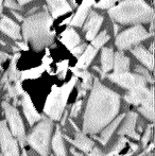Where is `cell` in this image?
Instances as JSON below:
<instances>
[{
	"mask_svg": "<svg viewBox=\"0 0 155 156\" xmlns=\"http://www.w3.org/2000/svg\"><path fill=\"white\" fill-rule=\"evenodd\" d=\"M121 98L114 90L95 79L83 119V133L93 135L117 117Z\"/></svg>",
	"mask_w": 155,
	"mask_h": 156,
	"instance_id": "cell-1",
	"label": "cell"
},
{
	"mask_svg": "<svg viewBox=\"0 0 155 156\" xmlns=\"http://www.w3.org/2000/svg\"><path fill=\"white\" fill-rule=\"evenodd\" d=\"M52 21L53 18L46 8L41 12L29 15L23 20V36L27 43L31 44L34 50H43L53 43L54 32L51 31Z\"/></svg>",
	"mask_w": 155,
	"mask_h": 156,
	"instance_id": "cell-2",
	"label": "cell"
},
{
	"mask_svg": "<svg viewBox=\"0 0 155 156\" xmlns=\"http://www.w3.org/2000/svg\"><path fill=\"white\" fill-rule=\"evenodd\" d=\"M111 18L121 25L147 23L153 20V9L143 0H123L108 10Z\"/></svg>",
	"mask_w": 155,
	"mask_h": 156,
	"instance_id": "cell-3",
	"label": "cell"
},
{
	"mask_svg": "<svg viewBox=\"0 0 155 156\" xmlns=\"http://www.w3.org/2000/svg\"><path fill=\"white\" fill-rule=\"evenodd\" d=\"M76 83H77V76H73L68 83L64 84L63 86L58 87L54 85L52 87L51 93L48 94L47 100L44 105V113L52 121L61 120V117L67 105L69 94L72 91Z\"/></svg>",
	"mask_w": 155,
	"mask_h": 156,
	"instance_id": "cell-4",
	"label": "cell"
},
{
	"mask_svg": "<svg viewBox=\"0 0 155 156\" xmlns=\"http://www.w3.org/2000/svg\"><path fill=\"white\" fill-rule=\"evenodd\" d=\"M51 131L52 120L49 117H41L38 123L27 136V144L41 156H49Z\"/></svg>",
	"mask_w": 155,
	"mask_h": 156,
	"instance_id": "cell-5",
	"label": "cell"
},
{
	"mask_svg": "<svg viewBox=\"0 0 155 156\" xmlns=\"http://www.w3.org/2000/svg\"><path fill=\"white\" fill-rule=\"evenodd\" d=\"M2 107L5 113L6 121L11 129V133L23 148L27 144V135H26L25 125H23V119L20 117V114L14 105H11L6 101L2 102Z\"/></svg>",
	"mask_w": 155,
	"mask_h": 156,
	"instance_id": "cell-6",
	"label": "cell"
},
{
	"mask_svg": "<svg viewBox=\"0 0 155 156\" xmlns=\"http://www.w3.org/2000/svg\"><path fill=\"white\" fill-rule=\"evenodd\" d=\"M150 35H152V33L148 32L143 26L137 25L120 33L115 43L117 48L121 51V50L130 49L132 48V46L141 43L143 41L147 39Z\"/></svg>",
	"mask_w": 155,
	"mask_h": 156,
	"instance_id": "cell-7",
	"label": "cell"
},
{
	"mask_svg": "<svg viewBox=\"0 0 155 156\" xmlns=\"http://www.w3.org/2000/svg\"><path fill=\"white\" fill-rule=\"evenodd\" d=\"M0 147L3 156H19L18 141L9 129L5 120L0 121Z\"/></svg>",
	"mask_w": 155,
	"mask_h": 156,
	"instance_id": "cell-8",
	"label": "cell"
},
{
	"mask_svg": "<svg viewBox=\"0 0 155 156\" xmlns=\"http://www.w3.org/2000/svg\"><path fill=\"white\" fill-rule=\"evenodd\" d=\"M112 82L116 83L119 86L123 87L126 89H131L135 86L139 85H147L148 81L145 76H140L138 73H130L129 71L126 72H120V73H112L108 74L107 76Z\"/></svg>",
	"mask_w": 155,
	"mask_h": 156,
	"instance_id": "cell-9",
	"label": "cell"
},
{
	"mask_svg": "<svg viewBox=\"0 0 155 156\" xmlns=\"http://www.w3.org/2000/svg\"><path fill=\"white\" fill-rule=\"evenodd\" d=\"M138 119V115L134 112H129L126 115L123 117V122H122L121 126L118 129L117 133L119 136H129V137L133 138L135 140H139L140 135L136 132L135 127H136V122Z\"/></svg>",
	"mask_w": 155,
	"mask_h": 156,
	"instance_id": "cell-10",
	"label": "cell"
},
{
	"mask_svg": "<svg viewBox=\"0 0 155 156\" xmlns=\"http://www.w3.org/2000/svg\"><path fill=\"white\" fill-rule=\"evenodd\" d=\"M152 94H153V88L148 89L146 85H139L129 89V93L124 96V100L130 104L139 106Z\"/></svg>",
	"mask_w": 155,
	"mask_h": 156,
	"instance_id": "cell-11",
	"label": "cell"
},
{
	"mask_svg": "<svg viewBox=\"0 0 155 156\" xmlns=\"http://www.w3.org/2000/svg\"><path fill=\"white\" fill-rule=\"evenodd\" d=\"M102 23H103V17L100 16L98 13H96L95 11H91L89 13L87 21L84 23V27H83V30L86 32L85 36H86L87 41H93V37L99 31Z\"/></svg>",
	"mask_w": 155,
	"mask_h": 156,
	"instance_id": "cell-12",
	"label": "cell"
},
{
	"mask_svg": "<svg viewBox=\"0 0 155 156\" xmlns=\"http://www.w3.org/2000/svg\"><path fill=\"white\" fill-rule=\"evenodd\" d=\"M124 115H125V114H121V115L117 116L116 118H114V119L106 125L105 127H103V129L99 132L100 133L99 136H96V135H91V136H93L96 140L100 141V144H101L102 146H106L107 142L110 141L111 137L113 136V134H114L115 131L117 129V127L119 126L120 123H121Z\"/></svg>",
	"mask_w": 155,
	"mask_h": 156,
	"instance_id": "cell-13",
	"label": "cell"
},
{
	"mask_svg": "<svg viewBox=\"0 0 155 156\" xmlns=\"http://www.w3.org/2000/svg\"><path fill=\"white\" fill-rule=\"evenodd\" d=\"M23 99H21V105H23V114L26 116V119L29 122L30 126H33L34 124L37 121L41 119V116L39 115V113L35 109L32 100L30 98V96L27 93H23Z\"/></svg>",
	"mask_w": 155,
	"mask_h": 156,
	"instance_id": "cell-14",
	"label": "cell"
},
{
	"mask_svg": "<svg viewBox=\"0 0 155 156\" xmlns=\"http://www.w3.org/2000/svg\"><path fill=\"white\" fill-rule=\"evenodd\" d=\"M67 140H68L69 144H73L76 148L80 149L83 153L87 154L89 151L91 150L93 146H95V142L90 139L89 137H87V135L83 132H80L79 129H77V133H76V137L75 139H71L69 138L68 136H64Z\"/></svg>",
	"mask_w": 155,
	"mask_h": 156,
	"instance_id": "cell-15",
	"label": "cell"
},
{
	"mask_svg": "<svg viewBox=\"0 0 155 156\" xmlns=\"http://www.w3.org/2000/svg\"><path fill=\"white\" fill-rule=\"evenodd\" d=\"M0 31L13 39H18L21 37L20 27L6 16H2L0 18Z\"/></svg>",
	"mask_w": 155,
	"mask_h": 156,
	"instance_id": "cell-16",
	"label": "cell"
},
{
	"mask_svg": "<svg viewBox=\"0 0 155 156\" xmlns=\"http://www.w3.org/2000/svg\"><path fill=\"white\" fill-rule=\"evenodd\" d=\"M131 52H132L148 69L153 70L154 60H153V53H152V52L148 51L143 45H136L134 48L131 49Z\"/></svg>",
	"mask_w": 155,
	"mask_h": 156,
	"instance_id": "cell-17",
	"label": "cell"
},
{
	"mask_svg": "<svg viewBox=\"0 0 155 156\" xmlns=\"http://www.w3.org/2000/svg\"><path fill=\"white\" fill-rule=\"evenodd\" d=\"M51 10V17L53 19L58 18L61 15L71 12V6L66 0H46Z\"/></svg>",
	"mask_w": 155,
	"mask_h": 156,
	"instance_id": "cell-18",
	"label": "cell"
},
{
	"mask_svg": "<svg viewBox=\"0 0 155 156\" xmlns=\"http://www.w3.org/2000/svg\"><path fill=\"white\" fill-rule=\"evenodd\" d=\"M91 4H93L91 0H84L82 2V4L79 6L76 15L71 19L70 26H73V27H82L85 19L87 17V14H88Z\"/></svg>",
	"mask_w": 155,
	"mask_h": 156,
	"instance_id": "cell-19",
	"label": "cell"
},
{
	"mask_svg": "<svg viewBox=\"0 0 155 156\" xmlns=\"http://www.w3.org/2000/svg\"><path fill=\"white\" fill-rule=\"evenodd\" d=\"M52 150H53L55 156H67L66 148H65L64 140H63V134L60 129V125L56 126L55 133L51 140Z\"/></svg>",
	"mask_w": 155,
	"mask_h": 156,
	"instance_id": "cell-20",
	"label": "cell"
},
{
	"mask_svg": "<svg viewBox=\"0 0 155 156\" xmlns=\"http://www.w3.org/2000/svg\"><path fill=\"white\" fill-rule=\"evenodd\" d=\"M98 52V49L95 48L93 45L87 46L84 49V51L82 52V55L80 56L78 63H77V68L79 69L85 70L89 66V64L91 63V61L93 60V58L96 56Z\"/></svg>",
	"mask_w": 155,
	"mask_h": 156,
	"instance_id": "cell-21",
	"label": "cell"
},
{
	"mask_svg": "<svg viewBox=\"0 0 155 156\" xmlns=\"http://www.w3.org/2000/svg\"><path fill=\"white\" fill-rule=\"evenodd\" d=\"M113 63H114V51L112 48L104 47L102 48L101 52V66H102V78L105 76V73L113 69Z\"/></svg>",
	"mask_w": 155,
	"mask_h": 156,
	"instance_id": "cell-22",
	"label": "cell"
},
{
	"mask_svg": "<svg viewBox=\"0 0 155 156\" xmlns=\"http://www.w3.org/2000/svg\"><path fill=\"white\" fill-rule=\"evenodd\" d=\"M113 69H114L115 73L129 71V69H130V58L124 55V53L121 51L114 53Z\"/></svg>",
	"mask_w": 155,
	"mask_h": 156,
	"instance_id": "cell-23",
	"label": "cell"
},
{
	"mask_svg": "<svg viewBox=\"0 0 155 156\" xmlns=\"http://www.w3.org/2000/svg\"><path fill=\"white\" fill-rule=\"evenodd\" d=\"M61 41H62V43L64 44L68 49H72L73 47H76V46L80 44L81 38L78 33L76 32L72 28H68V29L62 34Z\"/></svg>",
	"mask_w": 155,
	"mask_h": 156,
	"instance_id": "cell-24",
	"label": "cell"
},
{
	"mask_svg": "<svg viewBox=\"0 0 155 156\" xmlns=\"http://www.w3.org/2000/svg\"><path fill=\"white\" fill-rule=\"evenodd\" d=\"M137 109L143 116H145L150 121H154V99L153 94L147 99L145 102L141 103L139 106H137Z\"/></svg>",
	"mask_w": 155,
	"mask_h": 156,
	"instance_id": "cell-25",
	"label": "cell"
},
{
	"mask_svg": "<svg viewBox=\"0 0 155 156\" xmlns=\"http://www.w3.org/2000/svg\"><path fill=\"white\" fill-rule=\"evenodd\" d=\"M19 58V54H15L14 58H12V62H11V65H10V69L8 71V80L9 82H16L17 80L19 79L20 76V72L17 70L16 68V63H17V60Z\"/></svg>",
	"mask_w": 155,
	"mask_h": 156,
	"instance_id": "cell-26",
	"label": "cell"
},
{
	"mask_svg": "<svg viewBox=\"0 0 155 156\" xmlns=\"http://www.w3.org/2000/svg\"><path fill=\"white\" fill-rule=\"evenodd\" d=\"M108 39H110V35H107V32L106 31H103V32L100 33L99 35H97V36L93 37V41H91L90 45H93V47L97 48V49L99 50L100 48L104 45V44L107 43Z\"/></svg>",
	"mask_w": 155,
	"mask_h": 156,
	"instance_id": "cell-27",
	"label": "cell"
},
{
	"mask_svg": "<svg viewBox=\"0 0 155 156\" xmlns=\"http://www.w3.org/2000/svg\"><path fill=\"white\" fill-rule=\"evenodd\" d=\"M126 141H128V140H126L123 136H121V137H120L119 139L115 142L114 146L111 148V151L108 152V154L106 156H115V155H117L119 152H121V150L124 148V146H125Z\"/></svg>",
	"mask_w": 155,
	"mask_h": 156,
	"instance_id": "cell-28",
	"label": "cell"
},
{
	"mask_svg": "<svg viewBox=\"0 0 155 156\" xmlns=\"http://www.w3.org/2000/svg\"><path fill=\"white\" fill-rule=\"evenodd\" d=\"M135 72H136V73H138V74H140V76H145V78L147 79L148 82L153 83V79H152V76H150L149 71H148L146 68L141 67V66H136V67H135Z\"/></svg>",
	"mask_w": 155,
	"mask_h": 156,
	"instance_id": "cell-29",
	"label": "cell"
},
{
	"mask_svg": "<svg viewBox=\"0 0 155 156\" xmlns=\"http://www.w3.org/2000/svg\"><path fill=\"white\" fill-rule=\"evenodd\" d=\"M119 0H100L98 3H95L96 8H100V9H110Z\"/></svg>",
	"mask_w": 155,
	"mask_h": 156,
	"instance_id": "cell-30",
	"label": "cell"
},
{
	"mask_svg": "<svg viewBox=\"0 0 155 156\" xmlns=\"http://www.w3.org/2000/svg\"><path fill=\"white\" fill-rule=\"evenodd\" d=\"M81 107H82V100H78L75 104L72 105L70 111V117H77L81 111Z\"/></svg>",
	"mask_w": 155,
	"mask_h": 156,
	"instance_id": "cell-31",
	"label": "cell"
},
{
	"mask_svg": "<svg viewBox=\"0 0 155 156\" xmlns=\"http://www.w3.org/2000/svg\"><path fill=\"white\" fill-rule=\"evenodd\" d=\"M151 134H152V124H150L147 126V129H146V132H145V135H143V147H146L148 144Z\"/></svg>",
	"mask_w": 155,
	"mask_h": 156,
	"instance_id": "cell-32",
	"label": "cell"
},
{
	"mask_svg": "<svg viewBox=\"0 0 155 156\" xmlns=\"http://www.w3.org/2000/svg\"><path fill=\"white\" fill-rule=\"evenodd\" d=\"M86 48V45L85 44H79V45H77L76 47H73L71 50V53L73 54V55L78 56V55H81L82 54V52L84 51V49Z\"/></svg>",
	"mask_w": 155,
	"mask_h": 156,
	"instance_id": "cell-33",
	"label": "cell"
},
{
	"mask_svg": "<svg viewBox=\"0 0 155 156\" xmlns=\"http://www.w3.org/2000/svg\"><path fill=\"white\" fill-rule=\"evenodd\" d=\"M4 5H5L6 8L11 9V10H20V8H21V5H19L14 0H5V1H4Z\"/></svg>",
	"mask_w": 155,
	"mask_h": 156,
	"instance_id": "cell-34",
	"label": "cell"
},
{
	"mask_svg": "<svg viewBox=\"0 0 155 156\" xmlns=\"http://www.w3.org/2000/svg\"><path fill=\"white\" fill-rule=\"evenodd\" d=\"M87 156H104V154H103V152H102L101 150H100L99 148H98L97 146H93V148H91V150L89 151L88 153L86 154Z\"/></svg>",
	"mask_w": 155,
	"mask_h": 156,
	"instance_id": "cell-35",
	"label": "cell"
},
{
	"mask_svg": "<svg viewBox=\"0 0 155 156\" xmlns=\"http://www.w3.org/2000/svg\"><path fill=\"white\" fill-rule=\"evenodd\" d=\"M9 58V55L6 53H4V52L0 51V67H1V65L3 64L4 62L6 61V58Z\"/></svg>",
	"mask_w": 155,
	"mask_h": 156,
	"instance_id": "cell-36",
	"label": "cell"
},
{
	"mask_svg": "<svg viewBox=\"0 0 155 156\" xmlns=\"http://www.w3.org/2000/svg\"><path fill=\"white\" fill-rule=\"evenodd\" d=\"M70 153L72 154L73 156H85L83 153H81V152H78L77 150H76V148H73V147H71L70 148Z\"/></svg>",
	"mask_w": 155,
	"mask_h": 156,
	"instance_id": "cell-37",
	"label": "cell"
},
{
	"mask_svg": "<svg viewBox=\"0 0 155 156\" xmlns=\"http://www.w3.org/2000/svg\"><path fill=\"white\" fill-rule=\"evenodd\" d=\"M67 116H68V113H67V112H65L64 116L62 115V117H61V119H62V120H61V124H62V125L65 124V121H66V119H67Z\"/></svg>",
	"mask_w": 155,
	"mask_h": 156,
	"instance_id": "cell-38",
	"label": "cell"
},
{
	"mask_svg": "<svg viewBox=\"0 0 155 156\" xmlns=\"http://www.w3.org/2000/svg\"><path fill=\"white\" fill-rule=\"evenodd\" d=\"M32 1V0H17V3L19 4V5H23V4L28 3V2Z\"/></svg>",
	"mask_w": 155,
	"mask_h": 156,
	"instance_id": "cell-39",
	"label": "cell"
},
{
	"mask_svg": "<svg viewBox=\"0 0 155 156\" xmlns=\"http://www.w3.org/2000/svg\"><path fill=\"white\" fill-rule=\"evenodd\" d=\"M17 45H18L19 47L21 48V49H23V50H28V46L23 45V43H17Z\"/></svg>",
	"mask_w": 155,
	"mask_h": 156,
	"instance_id": "cell-40",
	"label": "cell"
},
{
	"mask_svg": "<svg viewBox=\"0 0 155 156\" xmlns=\"http://www.w3.org/2000/svg\"><path fill=\"white\" fill-rule=\"evenodd\" d=\"M19 156H28V154H27V151H26L23 148V151H21V154H19Z\"/></svg>",
	"mask_w": 155,
	"mask_h": 156,
	"instance_id": "cell-41",
	"label": "cell"
},
{
	"mask_svg": "<svg viewBox=\"0 0 155 156\" xmlns=\"http://www.w3.org/2000/svg\"><path fill=\"white\" fill-rule=\"evenodd\" d=\"M13 14H14L15 16L17 17V19H18V20H23V17H21L20 15H18V14H17V13H15V12H13Z\"/></svg>",
	"mask_w": 155,
	"mask_h": 156,
	"instance_id": "cell-42",
	"label": "cell"
},
{
	"mask_svg": "<svg viewBox=\"0 0 155 156\" xmlns=\"http://www.w3.org/2000/svg\"><path fill=\"white\" fill-rule=\"evenodd\" d=\"M2 12V0H0V13Z\"/></svg>",
	"mask_w": 155,
	"mask_h": 156,
	"instance_id": "cell-43",
	"label": "cell"
},
{
	"mask_svg": "<svg viewBox=\"0 0 155 156\" xmlns=\"http://www.w3.org/2000/svg\"><path fill=\"white\" fill-rule=\"evenodd\" d=\"M72 2H73V4H76V0H72Z\"/></svg>",
	"mask_w": 155,
	"mask_h": 156,
	"instance_id": "cell-44",
	"label": "cell"
},
{
	"mask_svg": "<svg viewBox=\"0 0 155 156\" xmlns=\"http://www.w3.org/2000/svg\"><path fill=\"white\" fill-rule=\"evenodd\" d=\"M49 156H54V155H49Z\"/></svg>",
	"mask_w": 155,
	"mask_h": 156,
	"instance_id": "cell-45",
	"label": "cell"
}]
</instances>
